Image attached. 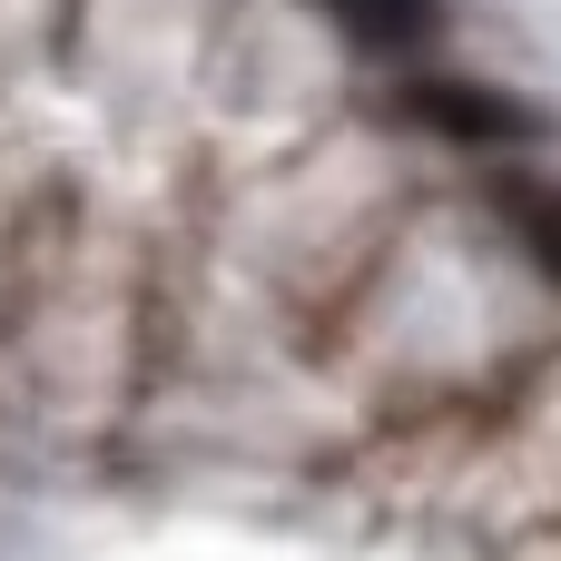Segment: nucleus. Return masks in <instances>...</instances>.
Wrapping results in <instances>:
<instances>
[{"instance_id":"obj_1","label":"nucleus","mask_w":561,"mask_h":561,"mask_svg":"<svg viewBox=\"0 0 561 561\" xmlns=\"http://www.w3.org/2000/svg\"><path fill=\"white\" fill-rule=\"evenodd\" d=\"M394 108L434 138H463V148H513V138H542V108H523L513 89H483V79H404Z\"/></svg>"},{"instance_id":"obj_2","label":"nucleus","mask_w":561,"mask_h":561,"mask_svg":"<svg viewBox=\"0 0 561 561\" xmlns=\"http://www.w3.org/2000/svg\"><path fill=\"white\" fill-rule=\"evenodd\" d=\"M355 49H375V59H394V49H424L434 30H444V0H316Z\"/></svg>"},{"instance_id":"obj_3","label":"nucleus","mask_w":561,"mask_h":561,"mask_svg":"<svg viewBox=\"0 0 561 561\" xmlns=\"http://www.w3.org/2000/svg\"><path fill=\"white\" fill-rule=\"evenodd\" d=\"M493 207H503V227L523 237V256L561 286V178H503Z\"/></svg>"}]
</instances>
